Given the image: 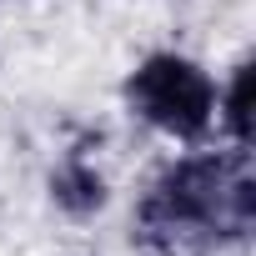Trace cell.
Returning <instances> with one entry per match:
<instances>
[{"mask_svg":"<svg viewBox=\"0 0 256 256\" xmlns=\"http://www.w3.org/2000/svg\"><path fill=\"white\" fill-rule=\"evenodd\" d=\"M116 96L120 110L166 146L216 141V70L181 46L141 50L126 66Z\"/></svg>","mask_w":256,"mask_h":256,"instance_id":"obj_2","label":"cell"},{"mask_svg":"<svg viewBox=\"0 0 256 256\" xmlns=\"http://www.w3.org/2000/svg\"><path fill=\"white\" fill-rule=\"evenodd\" d=\"M256 231L251 151L201 141L171 146L136 186L126 241L141 256H226Z\"/></svg>","mask_w":256,"mask_h":256,"instance_id":"obj_1","label":"cell"},{"mask_svg":"<svg viewBox=\"0 0 256 256\" xmlns=\"http://www.w3.org/2000/svg\"><path fill=\"white\" fill-rule=\"evenodd\" d=\"M216 141L251 151V56L216 70Z\"/></svg>","mask_w":256,"mask_h":256,"instance_id":"obj_4","label":"cell"},{"mask_svg":"<svg viewBox=\"0 0 256 256\" xmlns=\"http://www.w3.org/2000/svg\"><path fill=\"white\" fill-rule=\"evenodd\" d=\"M40 196H46V211L66 226H96L110 206H116V176L100 156V131L60 146L46 171H40Z\"/></svg>","mask_w":256,"mask_h":256,"instance_id":"obj_3","label":"cell"}]
</instances>
